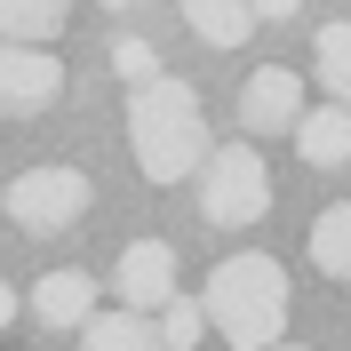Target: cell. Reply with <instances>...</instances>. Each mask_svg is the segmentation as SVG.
I'll return each mask as SVG.
<instances>
[{
    "label": "cell",
    "instance_id": "cell-8",
    "mask_svg": "<svg viewBox=\"0 0 351 351\" xmlns=\"http://www.w3.org/2000/svg\"><path fill=\"white\" fill-rule=\"evenodd\" d=\"M32 319H40V328H88V319H96V280H88V271H40Z\"/></svg>",
    "mask_w": 351,
    "mask_h": 351
},
{
    "label": "cell",
    "instance_id": "cell-18",
    "mask_svg": "<svg viewBox=\"0 0 351 351\" xmlns=\"http://www.w3.org/2000/svg\"><path fill=\"white\" fill-rule=\"evenodd\" d=\"M271 351H311V343H271Z\"/></svg>",
    "mask_w": 351,
    "mask_h": 351
},
{
    "label": "cell",
    "instance_id": "cell-9",
    "mask_svg": "<svg viewBox=\"0 0 351 351\" xmlns=\"http://www.w3.org/2000/svg\"><path fill=\"white\" fill-rule=\"evenodd\" d=\"M295 152L311 168H343L351 160V104H311L304 128H295Z\"/></svg>",
    "mask_w": 351,
    "mask_h": 351
},
{
    "label": "cell",
    "instance_id": "cell-16",
    "mask_svg": "<svg viewBox=\"0 0 351 351\" xmlns=\"http://www.w3.org/2000/svg\"><path fill=\"white\" fill-rule=\"evenodd\" d=\"M199 335H208V311H199V295H176V304L160 311V343H168V351H199Z\"/></svg>",
    "mask_w": 351,
    "mask_h": 351
},
{
    "label": "cell",
    "instance_id": "cell-14",
    "mask_svg": "<svg viewBox=\"0 0 351 351\" xmlns=\"http://www.w3.org/2000/svg\"><path fill=\"white\" fill-rule=\"evenodd\" d=\"M311 263H319L328 280H351V199H335L328 216L311 223Z\"/></svg>",
    "mask_w": 351,
    "mask_h": 351
},
{
    "label": "cell",
    "instance_id": "cell-17",
    "mask_svg": "<svg viewBox=\"0 0 351 351\" xmlns=\"http://www.w3.org/2000/svg\"><path fill=\"white\" fill-rule=\"evenodd\" d=\"M8 319H16V287L0 280V328H8Z\"/></svg>",
    "mask_w": 351,
    "mask_h": 351
},
{
    "label": "cell",
    "instance_id": "cell-2",
    "mask_svg": "<svg viewBox=\"0 0 351 351\" xmlns=\"http://www.w3.org/2000/svg\"><path fill=\"white\" fill-rule=\"evenodd\" d=\"M199 311L223 335V351H271L287 335V271H280V256H256V247L247 256H223L208 271Z\"/></svg>",
    "mask_w": 351,
    "mask_h": 351
},
{
    "label": "cell",
    "instance_id": "cell-1",
    "mask_svg": "<svg viewBox=\"0 0 351 351\" xmlns=\"http://www.w3.org/2000/svg\"><path fill=\"white\" fill-rule=\"evenodd\" d=\"M128 152L144 184H184L208 168V112L192 80H152L128 96Z\"/></svg>",
    "mask_w": 351,
    "mask_h": 351
},
{
    "label": "cell",
    "instance_id": "cell-6",
    "mask_svg": "<svg viewBox=\"0 0 351 351\" xmlns=\"http://www.w3.org/2000/svg\"><path fill=\"white\" fill-rule=\"evenodd\" d=\"M304 80H295V72L287 64H263V72H247V88H240V120L256 136H295L304 128Z\"/></svg>",
    "mask_w": 351,
    "mask_h": 351
},
{
    "label": "cell",
    "instance_id": "cell-5",
    "mask_svg": "<svg viewBox=\"0 0 351 351\" xmlns=\"http://www.w3.org/2000/svg\"><path fill=\"white\" fill-rule=\"evenodd\" d=\"M112 295H120V311H168L176 304V247L168 240H128L120 247V263H112Z\"/></svg>",
    "mask_w": 351,
    "mask_h": 351
},
{
    "label": "cell",
    "instance_id": "cell-10",
    "mask_svg": "<svg viewBox=\"0 0 351 351\" xmlns=\"http://www.w3.org/2000/svg\"><path fill=\"white\" fill-rule=\"evenodd\" d=\"M72 24L64 0H0V48H48Z\"/></svg>",
    "mask_w": 351,
    "mask_h": 351
},
{
    "label": "cell",
    "instance_id": "cell-13",
    "mask_svg": "<svg viewBox=\"0 0 351 351\" xmlns=\"http://www.w3.org/2000/svg\"><path fill=\"white\" fill-rule=\"evenodd\" d=\"M311 64L328 80V104H351V16L319 24V40H311Z\"/></svg>",
    "mask_w": 351,
    "mask_h": 351
},
{
    "label": "cell",
    "instance_id": "cell-4",
    "mask_svg": "<svg viewBox=\"0 0 351 351\" xmlns=\"http://www.w3.org/2000/svg\"><path fill=\"white\" fill-rule=\"evenodd\" d=\"M80 216H88V176L80 168H24L8 184V223L32 232V240H48V232H64Z\"/></svg>",
    "mask_w": 351,
    "mask_h": 351
},
{
    "label": "cell",
    "instance_id": "cell-3",
    "mask_svg": "<svg viewBox=\"0 0 351 351\" xmlns=\"http://www.w3.org/2000/svg\"><path fill=\"white\" fill-rule=\"evenodd\" d=\"M199 216L223 232H247L256 216H271V168L256 144H216L199 168Z\"/></svg>",
    "mask_w": 351,
    "mask_h": 351
},
{
    "label": "cell",
    "instance_id": "cell-12",
    "mask_svg": "<svg viewBox=\"0 0 351 351\" xmlns=\"http://www.w3.org/2000/svg\"><path fill=\"white\" fill-rule=\"evenodd\" d=\"M263 16H271V8H247V0H192V8H184V24H192L208 48H240Z\"/></svg>",
    "mask_w": 351,
    "mask_h": 351
},
{
    "label": "cell",
    "instance_id": "cell-11",
    "mask_svg": "<svg viewBox=\"0 0 351 351\" xmlns=\"http://www.w3.org/2000/svg\"><path fill=\"white\" fill-rule=\"evenodd\" d=\"M80 351H168V343H160V319L112 304V311H96V319L80 328Z\"/></svg>",
    "mask_w": 351,
    "mask_h": 351
},
{
    "label": "cell",
    "instance_id": "cell-15",
    "mask_svg": "<svg viewBox=\"0 0 351 351\" xmlns=\"http://www.w3.org/2000/svg\"><path fill=\"white\" fill-rule=\"evenodd\" d=\"M112 72L128 80V96H136V88H152V80H168V72H160V48L136 40V32H128V40H112Z\"/></svg>",
    "mask_w": 351,
    "mask_h": 351
},
{
    "label": "cell",
    "instance_id": "cell-7",
    "mask_svg": "<svg viewBox=\"0 0 351 351\" xmlns=\"http://www.w3.org/2000/svg\"><path fill=\"white\" fill-rule=\"evenodd\" d=\"M56 88H64L56 48H0V112H40L56 104Z\"/></svg>",
    "mask_w": 351,
    "mask_h": 351
}]
</instances>
